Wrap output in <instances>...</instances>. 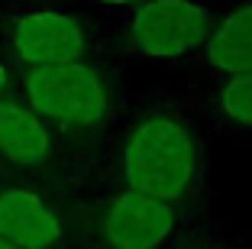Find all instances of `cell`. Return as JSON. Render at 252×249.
Returning <instances> with one entry per match:
<instances>
[{"label": "cell", "mask_w": 252, "mask_h": 249, "mask_svg": "<svg viewBox=\"0 0 252 249\" xmlns=\"http://www.w3.org/2000/svg\"><path fill=\"white\" fill-rule=\"evenodd\" d=\"M126 191L175 204L197 178V142L185 123L171 117H149L129 133L120 159Z\"/></svg>", "instance_id": "6da1fadb"}, {"label": "cell", "mask_w": 252, "mask_h": 249, "mask_svg": "<svg viewBox=\"0 0 252 249\" xmlns=\"http://www.w3.org/2000/svg\"><path fill=\"white\" fill-rule=\"evenodd\" d=\"M30 107L42 120L62 126H94L107 117L104 78L84 62L39 65L26 74Z\"/></svg>", "instance_id": "7a4b0ae2"}, {"label": "cell", "mask_w": 252, "mask_h": 249, "mask_svg": "<svg viewBox=\"0 0 252 249\" xmlns=\"http://www.w3.org/2000/svg\"><path fill=\"white\" fill-rule=\"evenodd\" d=\"M214 33V16L194 0H142L129 16V39L149 59H181Z\"/></svg>", "instance_id": "3957f363"}, {"label": "cell", "mask_w": 252, "mask_h": 249, "mask_svg": "<svg viewBox=\"0 0 252 249\" xmlns=\"http://www.w3.org/2000/svg\"><path fill=\"white\" fill-rule=\"evenodd\" d=\"M10 45L26 65H65L88 55L81 23L62 10H30L10 23Z\"/></svg>", "instance_id": "277c9868"}, {"label": "cell", "mask_w": 252, "mask_h": 249, "mask_svg": "<svg viewBox=\"0 0 252 249\" xmlns=\"http://www.w3.org/2000/svg\"><path fill=\"white\" fill-rule=\"evenodd\" d=\"M175 230L171 204L123 191L104 213V236L113 249H158Z\"/></svg>", "instance_id": "5b68a950"}, {"label": "cell", "mask_w": 252, "mask_h": 249, "mask_svg": "<svg viewBox=\"0 0 252 249\" xmlns=\"http://www.w3.org/2000/svg\"><path fill=\"white\" fill-rule=\"evenodd\" d=\"M0 240L16 249H55L62 243V220L39 194L7 188L0 191Z\"/></svg>", "instance_id": "8992f818"}, {"label": "cell", "mask_w": 252, "mask_h": 249, "mask_svg": "<svg viewBox=\"0 0 252 249\" xmlns=\"http://www.w3.org/2000/svg\"><path fill=\"white\" fill-rule=\"evenodd\" d=\"M52 152L45 120L32 107L0 97V155L16 169H36Z\"/></svg>", "instance_id": "52a82bcc"}, {"label": "cell", "mask_w": 252, "mask_h": 249, "mask_svg": "<svg viewBox=\"0 0 252 249\" xmlns=\"http://www.w3.org/2000/svg\"><path fill=\"white\" fill-rule=\"evenodd\" d=\"M204 55L217 71L230 74H252V3L236 7L220 23H214V33L204 42Z\"/></svg>", "instance_id": "ba28073f"}, {"label": "cell", "mask_w": 252, "mask_h": 249, "mask_svg": "<svg viewBox=\"0 0 252 249\" xmlns=\"http://www.w3.org/2000/svg\"><path fill=\"white\" fill-rule=\"evenodd\" d=\"M220 110L233 123L252 126V74H236L220 91Z\"/></svg>", "instance_id": "9c48e42d"}, {"label": "cell", "mask_w": 252, "mask_h": 249, "mask_svg": "<svg viewBox=\"0 0 252 249\" xmlns=\"http://www.w3.org/2000/svg\"><path fill=\"white\" fill-rule=\"evenodd\" d=\"M94 3H104V7H139L142 0H94Z\"/></svg>", "instance_id": "30bf717a"}, {"label": "cell", "mask_w": 252, "mask_h": 249, "mask_svg": "<svg viewBox=\"0 0 252 249\" xmlns=\"http://www.w3.org/2000/svg\"><path fill=\"white\" fill-rule=\"evenodd\" d=\"M7 84H10V71L3 65H0V94H3V91H7Z\"/></svg>", "instance_id": "8fae6325"}, {"label": "cell", "mask_w": 252, "mask_h": 249, "mask_svg": "<svg viewBox=\"0 0 252 249\" xmlns=\"http://www.w3.org/2000/svg\"><path fill=\"white\" fill-rule=\"evenodd\" d=\"M0 249H16V246H10L7 240H0Z\"/></svg>", "instance_id": "7c38bea8"}]
</instances>
